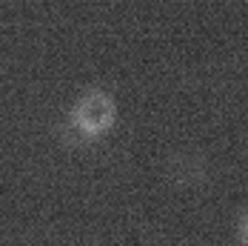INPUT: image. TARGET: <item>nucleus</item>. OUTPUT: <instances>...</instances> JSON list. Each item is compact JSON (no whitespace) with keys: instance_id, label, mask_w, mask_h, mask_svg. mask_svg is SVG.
Listing matches in <instances>:
<instances>
[{"instance_id":"obj_1","label":"nucleus","mask_w":248,"mask_h":246,"mask_svg":"<svg viewBox=\"0 0 248 246\" xmlns=\"http://www.w3.org/2000/svg\"><path fill=\"white\" fill-rule=\"evenodd\" d=\"M117 123V100L103 86H89L75 98L69 109V126L83 141L106 138Z\"/></svg>"},{"instance_id":"obj_2","label":"nucleus","mask_w":248,"mask_h":246,"mask_svg":"<svg viewBox=\"0 0 248 246\" xmlns=\"http://www.w3.org/2000/svg\"><path fill=\"white\" fill-rule=\"evenodd\" d=\"M237 241L240 246H248V209H243L237 218Z\"/></svg>"}]
</instances>
